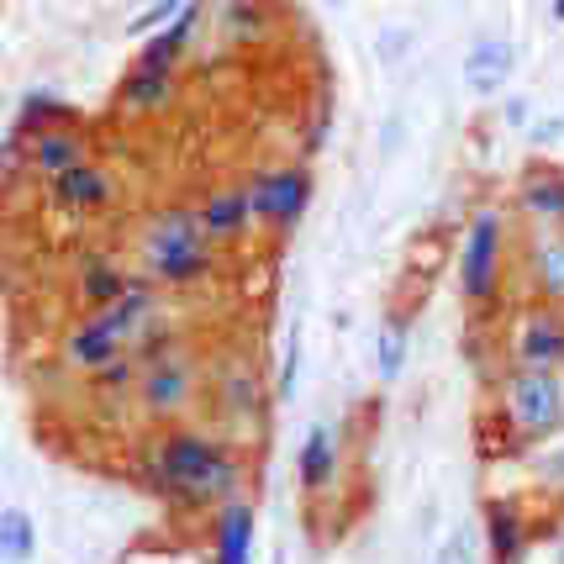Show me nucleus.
<instances>
[{"label":"nucleus","instance_id":"1","mask_svg":"<svg viewBox=\"0 0 564 564\" xmlns=\"http://www.w3.org/2000/svg\"><path fill=\"white\" fill-rule=\"evenodd\" d=\"M138 469L164 501H180V507H217V501H232L243 486L238 454L206 433H191V427L159 433L143 448Z\"/></svg>","mask_w":564,"mask_h":564},{"label":"nucleus","instance_id":"2","mask_svg":"<svg viewBox=\"0 0 564 564\" xmlns=\"http://www.w3.org/2000/svg\"><path fill=\"white\" fill-rule=\"evenodd\" d=\"M138 264L153 285H196L212 274L217 248L200 227L196 206H159L138 232Z\"/></svg>","mask_w":564,"mask_h":564},{"label":"nucleus","instance_id":"3","mask_svg":"<svg viewBox=\"0 0 564 564\" xmlns=\"http://www.w3.org/2000/svg\"><path fill=\"white\" fill-rule=\"evenodd\" d=\"M507 422L528 438H543L564 422V380L549 365H522L507 375Z\"/></svg>","mask_w":564,"mask_h":564},{"label":"nucleus","instance_id":"4","mask_svg":"<svg viewBox=\"0 0 564 564\" xmlns=\"http://www.w3.org/2000/svg\"><path fill=\"white\" fill-rule=\"evenodd\" d=\"M501 243H507V221L496 206L486 212H475L465 232V248H459V291L480 306V301H491L496 285H501Z\"/></svg>","mask_w":564,"mask_h":564},{"label":"nucleus","instance_id":"5","mask_svg":"<svg viewBox=\"0 0 564 564\" xmlns=\"http://www.w3.org/2000/svg\"><path fill=\"white\" fill-rule=\"evenodd\" d=\"M132 395H138L143 417H174V412H185L196 401V365L185 354L164 348V354H153V359L138 365Z\"/></svg>","mask_w":564,"mask_h":564},{"label":"nucleus","instance_id":"6","mask_svg":"<svg viewBox=\"0 0 564 564\" xmlns=\"http://www.w3.org/2000/svg\"><path fill=\"white\" fill-rule=\"evenodd\" d=\"M248 212L253 221H270V227H295L306 200H312V174L301 164H280V170H253L243 185Z\"/></svg>","mask_w":564,"mask_h":564},{"label":"nucleus","instance_id":"7","mask_svg":"<svg viewBox=\"0 0 564 564\" xmlns=\"http://www.w3.org/2000/svg\"><path fill=\"white\" fill-rule=\"evenodd\" d=\"M43 200H48L53 212H64V217H100L117 200V174L90 153V159L69 164L64 174L43 180Z\"/></svg>","mask_w":564,"mask_h":564},{"label":"nucleus","instance_id":"8","mask_svg":"<svg viewBox=\"0 0 564 564\" xmlns=\"http://www.w3.org/2000/svg\"><path fill=\"white\" fill-rule=\"evenodd\" d=\"M96 148H90V132L74 122H53V127H37V132H22V170L37 174V180H53V174H64L69 164L79 159H90Z\"/></svg>","mask_w":564,"mask_h":564},{"label":"nucleus","instance_id":"9","mask_svg":"<svg viewBox=\"0 0 564 564\" xmlns=\"http://www.w3.org/2000/svg\"><path fill=\"white\" fill-rule=\"evenodd\" d=\"M174 96H180V69H153V64H138V58L117 85V106L127 117H164Z\"/></svg>","mask_w":564,"mask_h":564},{"label":"nucleus","instance_id":"10","mask_svg":"<svg viewBox=\"0 0 564 564\" xmlns=\"http://www.w3.org/2000/svg\"><path fill=\"white\" fill-rule=\"evenodd\" d=\"M200 26H206V0H191L180 17H170L164 26H153V32H148L138 64H153V69H180V58L191 53V43H196Z\"/></svg>","mask_w":564,"mask_h":564},{"label":"nucleus","instance_id":"11","mask_svg":"<svg viewBox=\"0 0 564 564\" xmlns=\"http://www.w3.org/2000/svg\"><path fill=\"white\" fill-rule=\"evenodd\" d=\"M200 227H206V238L212 243H232V238H243L248 227H253V212H248V196L243 185L232 191V185H217V191H206L196 206Z\"/></svg>","mask_w":564,"mask_h":564},{"label":"nucleus","instance_id":"12","mask_svg":"<svg viewBox=\"0 0 564 564\" xmlns=\"http://www.w3.org/2000/svg\"><path fill=\"white\" fill-rule=\"evenodd\" d=\"M528 517L517 501L507 496H496L491 507H486V543H491V560L496 564H522L528 560Z\"/></svg>","mask_w":564,"mask_h":564},{"label":"nucleus","instance_id":"13","mask_svg":"<svg viewBox=\"0 0 564 564\" xmlns=\"http://www.w3.org/2000/svg\"><path fill=\"white\" fill-rule=\"evenodd\" d=\"M517 359L522 365H549L560 369L564 365V317L554 312H528V317L517 322Z\"/></svg>","mask_w":564,"mask_h":564},{"label":"nucleus","instance_id":"14","mask_svg":"<svg viewBox=\"0 0 564 564\" xmlns=\"http://www.w3.org/2000/svg\"><path fill=\"white\" fill-rule=\"evenodd\" d=\"M127 280H132V274L122 270V259H111V253H85L79 280H74V295L96 312V306H111V301L127 291Z\"/></svg>","mask_w":564,"mask_h":564},{"label":"nucleus","instance_id":"15","mask_svg":"<svg viewBox=\"0 0 564 564\" xmlns=\"http://www.w3.org/2000/svg\"><path fill=\"white\" fill-rule=\"evenodd\" d=\"M517 206H522L528 217L564 227V170H549V164H543V170H528L522 185H517Z\"/></svg>","mask_w":564,"mask_h":564},{"label":"nucleus","instance_id":"16","mask_svg":"<svg viewBox=\"0 0 564 564\" xmlns=\"http://www.w3.org/2000/svg\"><path fill=\"white\" fill-rule=\"evenodd\" d=\"M507 74H512V43H507V37H480V43L465 53V79L475 96H496Z\"/></svg>","mask_w":564,"mask_h":564},{"label":"nucleus","instance_id":"17","mask_svg":"<svg viewBox=\"0 0 564 564\" xmlns=\"http://www.w3.org/2000/svg\"><path fill=\"white\" fill-rule=\"evenodd\" d=\"M206 22H217L227 43H253V37H264L270 11H264V0H206Z\"/></svg>","mask_w":564,"mask_h":564},{"label":"nucleus","instance_id":"18","mask_svg":"<svg viewBox=\"0 0 564 564\" xmlns=\"http://www.w3.org/2000/svg\"><path fill=\"white\" fill-rule=\"evenodd\" d=\"M253 554V507L248 501H221L217 517V564H248Z\"/></svg>","mask_w":564,"mask_h":564},{"label":"nucleus","instance_id":"19","mask_svg":"<svg viewBox=\"0 0 564 564\" xmlns=\"http://www.w3.org/2000/svg\"><path fill=\"white\" fill-rule=\"evenodd\" d=\"M333 469H338V427L333 422H317L306 443H301V486L306 491H322L327 480H333Z\"/></svg>","mask_w":564,"mask_h":564},{"label":"nucleus","instance_id":"20","mask_svg":"<svg viewBox=\"0 0 564 564\" xmlns=\"http://www.w3.org/2000/svg\"><path fill=\"white\" fill-rule=\"evenodd\" d=\"M217 386H221V412L232 422H243L248 412H259V375H253V365L221 369Z\"/></svg>","mask_w":564,"mask_h":564},{"label":"nucleus","instance_id":"21","mask_svg":"<svg viewBox=\"0 0 564 564\" xmlns=\"http://www.w3.org/2000/svg\"><path fill=\"white\" fill-rule=\"evenodd\" d=\"M32 554H37V522L22 507H0V560L26 564Z\"/></svg>","mask_w":564,"mask_h":564},{"label":"nucleus","instance_id":"22","mask_svg":"<svg viewBox=\"0 0 564 564\" xmlns=\"http://www.w3.org/2000/svg\"><path fill=\"white\" fill-rule=\"evenodd\" d=\"M406 312H391L386 317V327L375 333V375L380 380H395L401 369H406Z\"/></svg>","mask_w":564,"mask_h":564},{"label":"nucleus","instance_id":"23","mask_svg":"<svg viewBox=\"0 0 564 564\" xmlns=\"http://www.w3.org/2000/svg\"><path fill=\"white\" fill-rule=\"evenodd\" d=\"M53 122H74V106L69 100L48 96V90H32L17 111V127L11 132H37V127H53Z\"/></svg>","mask_w":564,"mask_h":564},{"label":"nucleus","instance_id":"24","mask_svg":"<svg viewBox=\"0 0 564 564\" xmlns=\"http://www.w3.org/2000/svg\"><path fill=\"white\" fill-rule=\"evenodd\" d=\"M132 380H138V359L132 354H117V359H106L100 369H90V386H96L100 401H122V395H132Z\"/></svg>","mask_w":564,"mask_h":564},{"label":"nucleus","instance_id":"25","mask_svg":"<svg viewBox=\"0 0 564 564\" xmlns=\"http://www.w3.org/2000/svg\"><path fill=\"white\" fill-rule=\"evenodd\" d=\"M533 280L549 301H564V238H543L533 248Z\"/></svg>","mask_w":564,"mask_h":564},{"label":"nucleus","instance_id":"26","mask_svg":"<svg viewBox=\"0 0 564 564\" xmlns=\"http://www.w3.org/2000/svg\"><path fill=\"white\" fill-rule=\"evenodd\" d=\"M185 6H191V0H153V6H143V11H138V17L127 22V32H132V37H148L153 26H164L170 17H180Z\"/></svg>","mask_w":564,"mask_h":564},{"label":"nucleus","instance_id":"27","mask_svg":"<svg viewBox=\"0 0 564 564\" xmlns=\"http://www.w3.org/2000/svg\"><path fill=\"white\" fill-rule=\"evenodd\" d=\"M433 564H475V543H469V533H454V539L438 549V560Z\"/></svg>","mask_w":564,"mask_h":564},{"label":"nucleus","instance_id":"28","mask_svg":"<svg viewBox=\"0 0 564 564\" xmlns=\"http://www.w3.org/2000/svg\"><path fill=\"white\" fill-rule=\"evenodd\" d=\"M295 369H301V338L291 327V344H285V365H280V395H295Z\"/></svg>","mask_w":564,"mask_h":564},{"label":"nucleus","instance_id":"29","mask_svg":"<svg viewBox=\"0 0 564 564\" xmlns=\"http://www.w3.org/2000/svg\"><path fill=\"white\" fill-rule=\"evenodd\" d=\"M17 170H22V132H11L0 143V174H17Z\"/></svg>","mask_w":564,"mask_h":564},{"label":"nucleus","instance_id":"30","mask_svg":"<svg viewBox=\"0 0 564 564\" xmlns=\"http://www.w3.org/2000/svg\"><path fill=\"white\" fill-rule=\"evenodd\" d=\"M564 138V117H543V122H533V143L549 148V143H560Z\"/></svg>","mask_w":564,"mask_h":564},{"label":"nucleus","instance_id":"31","mask_svg":"<svg viewBox=\"0 0 564 564\" xmlns=\"http://www.w3.org/2000/svg\"><path fill=\"white\" fill-rule=\"evenodd\" d=\"M543 480H554V486H564V448H554V454H543Z\"/></svg>","mask_w":564,"mask_h":564},{"label":"nucleus","instance_id":"32","mask_svg":"<svg viewBox=\"0 0 564 564\" xmlns=\"http://www.w3.org/2000/svg\"><path fill=\"white\" fill-rule=\"evenodd\" d=\"M501 117H507L512 127H522V122H528V100L512 96V100H507V111H501Z\"/></svg>","mask_w":564,"mask_h":564},{"label":"nucleus","instance_id":"33","mask_svg":"<svg viewBox=\"0 0 564 564\" xmlns=\"http://www.w3.org/2000/svg\"><path fill=\"white\" fill-rule=\"evenodd\" d=\"M554 564H564V533H560V543H554Z\"/></svg>","mask_w":564,"mask_h":564},{"label":"nucleus","instance_id":"34","mask_svg":"<svg viewBox=\"0 0 564 564\" xmlns=\"http://www.w3.org/2000/svg\"><path fill=\"white\" fill-rule=\"evenodd\" d=\"M554 17H560V22H564V0H554Z\"/></svg>","mask_w":564,"mask_h":564},{"label":"nucleus","instance_id":"35","mask_svg":"<svg viewBox=\"0 0 564 564\" xmlns=\"http://www.w3.org/2000/svg\"><path fill=\"white\" fill-rule=\"evenodd\" d=\"M327 6H348V0H327Z\"/></svg>","mask_w":564,"mask_h":564}]
</instances>
